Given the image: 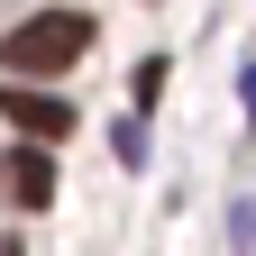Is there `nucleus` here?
I'll return each instance as SVG.
<instances>
[{
  "instance_id": "f257e3e1",
  "label": "nucleus",
  "mask_w": 256,
  "mask_h": 256,
  "mask_svg": "<svg viewBox=\"0 0 256 256\" xmlns=\"http://www.w3.org/2000/svg\"><path fill=\"white\" fill-rule=\"evenodd\" d=\"M82 55H92V18L82 10H37V18H18L10 37H0V74L55 82V74H74Z\"/></svg>"
},
{
  "instance_id": "f03ea898",
  "label": "nucleus",
  "mask_w": 256,
  "mask_h": 256,
  "mask_svg": "<svg viewBox=\"0 0 256 256\" xmlns=\"http://www.w3.org/2000/svg\"><path fill=\"white\" fill-rule=\"evenodd\" d=\"M0 119H10L28 146L74 138V101H64V92H46V82H0Z\"/></svg>"
},
{
  "instance_id": "7ed1b4c3",
  "label": "nucleus",
  "mask_w": 256,
  "mask_h": 256,
  "mask_svg": "<svg viewBox=\"0 0 256 256\" xmlns=\"http://www.w3.org/2000/svg\"><path fill=\"white\" fill-rule=\"evenodd\" d=\"M0 202H10V210H46L55 202V156L18 138L10 156H0Z\"/></svg>"
},
{
  "instance_id": "20e7f679",
  "label": "nucleus",
  "mask_w": 256,
  "mask_h": 256,
  "mask_svg": "<svg viewBox=\"0 0 256 256\" xmlns=\"http://www.w3.org/2000/svg\"><path fill=\"white\" fill-rule=\"evenodd\" d=\"M110 146H119V165H146V119H119Z\"/></svg>"
},
{
  "instance_id": "39448f33",
  "label": "nucleus",
  "mask_w": 256,
  "mask_h": 256,
  "mask_svg": "<svg viewBox=\"0 0 256 256\" xmlns=\"http://www.w3.org/2000/svg\"><path fill=\"white\" fill-rule=\"evenodd\" d=\"M128 92H138V110H146L156 92H165V55H146V64H138V82H128Z\"/></svg>"
},
{
  "instance_id": "423d86ee",
  "label": "nucleus",
  "mask_w": 256,
  "mask_h": 256,
  "mask_svg": "<svg viewBox=\"0 0 256 256\" xmlns=\"http://www.w3.org/2000/svg\"><path fill=\"white\" fill-rule=\"evenodd\" d=\"M229 238H238V256H256V202H238V210H229Z\"/></svg>"
},
{
  "instance_id": "0eeeda50",
  "label": "nucleus",
  "mask_w": 256,
  "mask_h": 256,
  "mask_svg": "<svg viewBox=\"0 0 256 256\" xmlns=\"http://www.w3.org/2000/svg\"><path fill=\"white\" fill-rule=\"evenodd\" d=\"M247 119H256V74H247Z\"/></svg>"
}]
</instances>
